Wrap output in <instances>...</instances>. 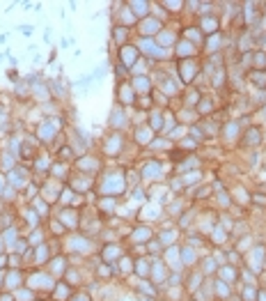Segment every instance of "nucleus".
Returning a JSON list of instances; mask_svg holds the SVG:
<instances>
[{"instance_id": "nucleus-10", "label": "nucleus", "mask_w": 266, "mask_h": 301, "mask_svg": "<svg viewBox=\"0 0 266 301\" xmlns=\"http://www.w3.org/2000/svg\"><path fill=\"white\" fill-rule=\"evenodd\" d=\"M207 46H204V51H207V56H216V53L223 51V44H225V37H223L221 32L211 34V37H207Z\"/></svg>"}, {"instance_id": "nucleus-24", "label": "nucleus", "mask_w": 266, "mask_h": 301, "mask_svg": "<svg viewBox=\"0 0 266 301\" xmlns=\"http://www.w3.org/2000/svg\"><path fill=\"white\" fill-rule=\"evenodd\" d=\"M124 124H126V120H124V113H122V106L113 108V110H110V126H115V129L119 131Z\"/></svg>"}, {"instance_id": "nucleus-36", "label": "nucleus", "mask_w": 266, "mask_h": 301, "mask_svg": "<svg viewBox=\"0 0 266 301\" xmlns=\"http://www.w3.org/2000/svg\"><path fill=\"white\" fill-rule=\"evenodd\" d=\"M253 202L262 204V207H264V210H266V196H260V194H255V196H253Z\"/></svg>"}, {"instance_id": "nucleus-18", "label": "nucleus", "mask_w": 266, "mask_h": 301, "mask_svg": "<svg viewBox=\"0 0 266 301\" xmlns=\"http://www.w3.org/2000/svg\"><path fill=\"white\" fill-rule=\"evenodd\" d=\"M184 40L191 42L193 46H198V48H200V46L204 44V40H207V37L202 34V30H200V28H188L186 32H184Z\"/></svg>"}, {"instance_id": "nucleus-19", "label": "nucleus", "mask_w": 266, "mask_h": 301, "mask_svg": "<svg viewBox=\"0 0 266 301\" xmlns=\"http://www.w3.org/2000/svg\"><path fill=\"white\" fill-rule=\"evenodd\" d=\"M129 34H131V28L115 26V28H113V42L117 46H124V44H129Z\"/></svg>"}, {"instance_id": "nucleus-4", "label": "nucleus", "mask_w": 266, "mask_h": 301, "mask_svg": "<svg viewBox=\"0 0 266 301\" xmlns=\"http://www.w3.org/2000/svg\"><path fill=\"white\" fill-rule=\"evenodd\" d=\"M138 58H140V51H138V46L136 44H124V46H119V64H124L126 69H133L138 64Z\"/></svg>"}, {"instance_id": "nucleus-1", "label": "nucleus", "mask_w": 266, "mask_h": 301, "mask_svg": "<svg viewBox=\"0 0 266 301\" xmlns=\"http://www.w3.org/2000/svg\"><path fill=\"white\" fill-rule=\"evenodd\" d=\"M163 28H165V23L161 21L159 16H154V14H149L147 18L138 21V26H136V30L140 32V37H152V40H156Z\"/></svg>"}, {"instance_id": "nucleus-32", "label": "nucleus", "mask_w": 266, "mask_h": 301, "mask_svg": "<svg viewBox=\"0 0 266 301\" xmlns=\"http://www.w3.org/2000/svg\"><path fill=\"white\" fill-rule=\"evenodd\" d=\"M16 299L18 301H34V292L30 290V288H25V290L16 292Z\"/></svg>"}, {"instance_id": "nucleus-17", "label": "nucleus", "mask_w": 266, "mask_h": 301, "mask_svg": "<svg viewBox=\"0 0 266 301\" xmlns=\"http://www.w3.org/2000/svg\"><path fill=\"white\" fill-rule=\"evenodd\" d=\"M179 253H181V264H184V267H188V269L195 267L198 256H195V248H193V246H184V248H179Z\"/></svg>"}, {"instance_id": "nucleus-8", "label": "nucleus", "mask_w": 266, "mask_h": 301, "mask_svg": "<svg viewBox=\"0 0 266 301\" xmlns=\"http://www.w3.org/2000/svg\"><path fill=\"white\" fill-rule=\"evenodd\" d=\"M76 166H78V170H80V175H90V177H94L96 172H99V159L96 156H83V159H78L76 161Z\"/></svg>"}, {"instance_id": "nucleus-6", "label": "nucleus", "mask_w": 266, "mask_h": 301, "mask_svg": "<svg viewBox=\"0 0 266 301\" xmlns=\"http://www.w3.org/2000/svg\"><path fill=\"white\" fill-rule=\"evenodd\" d=\"M138 92L133 90L131 80H119L117 86V99H119V106H129V104H136Z\"/></svg>"}, {"instance_id": "nucleus-34", "label": "nucleus", "mask_w": 266, "mask_h": 301, "mask_svg": "<svg viewBox=\"0 0 266 301\" xmlns=\"http://www.w3.org/2000/svg\"><path fill=\"white\" fill-rule=\"evenodd\" d=\"M18 32H21V34H25V37H30V34H32L34 32V28H32V26H18Z\"/></svg>"}, {"instance_id": "nucleus-31", "label": "nucleus", "mask_w": 266, "mask_h": 301, "mask_svg": "<svg viewBox=\"0 0 266 301\" xmlns=\"http://www.w3.org/2000/svg\"><path fill=\"white\" fill-rule=\"evenodd\" d=\"M34 207H37V210H34V212H37V216H44V218L48 216V204H46L44 200L37 198V200H34Z\"/></svg>"}, {"instance_id": "nucleus-20", "label": "nucleus", "mask_w": 266, "mask_h": 301, "mask_svg": "<svg viewBox=\"0 0 266 301\" xmlns=\"http://www.w3.org/2000/svg\"><path fill=\"white\" fill-rule=\"evenodd\" d=\"M218 262H216V258L214 256H207V258H202V267H200V272L204 274V276H214V274H218Z\"/></svg>"}, {"instance_id": "nucleus-26", "label": "nucleus", "mask_w": 266, "mask_h": 301, "mask_svg": "<svg viewBox=\"0 0 266 301\" xmlns=\"http://www.w3.org/2000/svg\"><path fill=\"white\" fill-rule=\"evenodd\" d=\"M214 288H216V296H218V299H227V296L232 294V290H230V283H225V280H221V278L214 280Z\"/></svg>"}, {"instance_id": "nucleus-38", "label": "nucleus", "mask_w": 266, "mask_h": 301, "mask_svg": "<svg viewBox=\"0 0 266 301\" xmlns=\"http://www.w3.org/2000/svg\"><path fill=\"white\" fill-rule=\"evenodd\" d=\"M257 301H266V288L257 290Z\"/></svg>"}, {"instance_id": "nucleus-13", "label": "nucleus", "mask_w": 266, "mask_h": 301, "mask_svg": "<svg viewBox=\"0 0 266 301\" xmlns=\"http://www.w3.org/2000/svg\"><path fill=\"white\" fill-rule=\"evenodd\" d=\"M122 256H124V250L119 248L117 244H106V246H103V250H101V258L106 260V264H115V260L122 258Z\"/></svg>"}, {"instance_id": "nucleus-28", "label": "nucleus", "mask_w": 266, "mask_h": 301, "mask_svg": "<svg viewBox=\"0 0 266 301\" xmlns=\"http://www.w3.org/2000/svg\"><path fill=\"white\" fill-rule=\"evenodd\" d=\"M257 290H260V288L244 285V290H241V299H244V301H257Z\"/></svg>"}, {"instance_id": "nucleus-14", "label": "nucleus", "mask_w": 266, "mask_h": 301, "mask_svg": "<svg viewBox=\"0 0 266 301\" xmlns=\"http://www.w3.org/2000/svg\"><path fill=\"white\" fill-rule=\"evenodd\" d=\"M152 262H149L147 258H138V260L133 262V274H138L140 278H149V276H152Z\"/></svg>"}, {"instance_id": "nucleus-33", "label": "nucleus", "mask_w": 266, "mask_h": 301, "mask_svg": "<svg viewBox=\"0 0 266 301\" xmlns=\"http://www.w3.org/2000/svg\"><path fill=\"white\" fill-rule=\"evenodd\" d=\"M18 280H21V272H11L9 274V290H14V288H16Z\"/></svg>"}, {"instance_id": "nucleus-15", "label": "nucleus", "mask_w": 266, "mask_h": 301, "mask_svg": "<svg viewBox=\"0 0 266 301\" xmlns=\"http://www.w3.org/2000/svg\"><path fill=\"white\" fill-rule=\"evenodd\" d=\"M218 276H221V280L225 278V283H237L239 280V269L234 267V264H221L218 267Z\"/></svg>"}, {"instance_id": "nucleus-39", "label": "nucleus", "mask_w": 266, "mask_h": 301, "mask_svg": "<svg viewBox=\"0 0 266 301\" xmlns=\"http://www.w3.org/2000/svg\"><path fill=\"white\" fill-rule=\"evenodd\" d=\"M99 16H101V12H92V14H90V21H96Z\"/></svg>"}, {"instance_id": "nucleus-37", "label": "nucleus", "mask_w": 266, "mask_h": 301, "mask_svg": "<svg viewBox=\"0 0 266 301\" xmlns=\"http://www.w3.org/2000/svg\"><path fill=\"white\" fill-rule=\"evenodd\" d=\"M71 44H74V40H71V37H60V48H69Z\"/></svg>"}, {"instance_id": "nucleus-23", "label": "nucleus", "mask_w": 266, "mask_h": 301, "mask_svg": "<svg viewBox=\"0 0 266 301\" xmlns=\"http://www.w3.org/2000/svg\"><path fill=\"white\" fill-rule=\"evenodd\" d=\"M152 237H154V230H152V228H147V226H138L136 232L131 234V239H133V242H145V244H147Z\"/></svg>"}, {"instance_id": "nucleus-9", "label": "nucleus", "mask_w": 266, "mask_h": 301, "mask_svg": "<svg viewBox=\"0 0 266 301\" xmlns=\"http://www.w3.org/2000/svg\"><path fill=\"white\" fill-rule=\"evenodd\" d=\"M175 53H177V60H191V58L198 53V46H193L191 42H186V40H179L175 46Z\"/></svg>"}, {"instance_id": "nucleus-3", "label": "nucleus", "mask_w": 266, "mask_h": 301, "mask_svg": "<svg viewBox=\"0 0 266 301\" xmlns=\"http://www.w3.org/2000/svg\"><path fill=\"white\" fill-rule=\"evenodd\" d=\"M198 74H200V64L195 58H191V60H179V78L181 83H186L188 88L198 80Z\"/></svg>"}, {"instance_id": "nucleus-11", "label": "nucleus", "mask_w": 266, "mask_h": 301, "mask_svg": "<svg viewBox=\"0 0 266 301\" xmlns=\"http://www.w3.org/2000/svg\"><path fill=\"white\" fill-rule=\"evenodd\" d=\"M122 142H124L122 134H119V131H115V134H110V136H108V145L103 148V152H106L108 156H113V154H119V152H122Z\"/></svg>"}, {"instance_id": "nucleus-40", "label": "nucleus", "mask_w": 266, "mask_h": 301, "mask_svg": "<svg viewBox=\"0 0 266 301\" xmlns=\"http://www.w3.org/2000/svg\"><path fill=\"white\" fill-rule=\"evenodd\" d=\"M0 301H14V299H11V294H0Z\"/></svg>"}, {"instance_id": "nucleus-12", "label": "nucleus", "mask_w": 266, "mask_h": 301, "mask_svg": "<svg viewBox=\"0 0 266 301\" xmlns=\"http://www.w3.org/2000/svg\"><path fill=\"white\" fill-rule=\"evenodd\" d=\"M244 145L246 148H257V145H262L264 142V136H262V129L260 126H250L248 131L244 134Z\"/></svg>"}, {"instance_id": "nucleus-5", "label": "nucleus", "mask_w": 266, "mask_h": 301, "mask_svg": "<svg viewBox=\"0 0 266 301\" xmlns=\"http://www.w3.org/2000/svg\"><path fill=\"white\" fill-rule=\"evenodd\" d=\"M198 28L202 30L204 37H211V34L221 32V18L216 16V14H207V16H200Z\"/></svg>"}, {"instance_id": "nucleus-16", "label": "nucleus", "mask_w": 266, "mask_h": 301, "mask_svg": "<svg viewBox=\"0 0 266 301\" xmlns=\"http://www.w3.org/2000/svg\"><path fill=\"white\" fill-rule=\"evenodd\" d=\"M223 138H227V140H234V138L241 136V122L239 120H230L225 126H223Z\"/></svg>"}, {"instance_id": "nucleus-27", "label": "nucleus", "mask_w": 266, "mask_h": 301, "mask_svg": "<svg viewBox=\"0 0 266 301\" xmlns=\"http://www.w3.org/2000/svg\"><path fill=\"white\" fill-rule=\"evenodd\" d=\"M184 97H186V102H184V104H186V106H191V108H195V106H198V102L202 99V97H200V90H195V86L188 88Z\"/></svg>"}, {"instance_id": "nucleus-29", "label": "nucleus", "mask_w": 266, "mask_h": 301, "mask_svg": "<svg viewBox=\"0 0 266 301\" xmlns=\"http://www.w3.org/2000/svg\"><path fill=\"white\" fill-rule=\"evenodd\" d=\"M53 294L60 296V299H69V296L74 294V292H71V290L67 288V283H57L55 288H53Z\"/></svg>"}, {"instance_id": "nucleus-41", "label": "nucleus", "mask_w": 266, "mask_h": 301, "mask_svg": "<svg viewBox=\"0 0 266 301\" xmlns=\"http://www.w3.org/2000/svg\"><path fill=\"white\" fill-rule=\"evenodd\" d=\"M140 301H154V296H145V294H142V296H140Z\"/></svg>"}, {"instance_id": "nucleus-35", "label": "nucleus", "mask_w": 266, "mask_h": 301, "mask_svg": "<svg viewBox=\"0 0 266 301\" xmlns=\"http://www.w3.org/2000/svg\"><path fill=\"white\" fill-rule=\"evenodd\" d=\"M69 301H90V296H87L85 292H78V294H71V296H69Z\"/></svg>"}, {"instance_id": "nucleus-2", "label": "nucleus", "mask_w": 266, "mask_h": 301, "mask_svg": "<svg viewBox=\"0 0 266 301\" xmlns=\"http://www.w3.org/2000/svg\"><path fill=\"white\" fill-rule=\"evenodd\" d=\"M248 269H253L255 274L266 272V244H255L248 250Z\"/></svg>"}, {"instance_id": "nucleus-25", "label": "nucleus", "mask_w": 266, "mask_h": 301, "mask_svg": "<svg viewBox=\"0 0 266 301\" xmlns=\"http://www.w3.org/2000/svg\"><path fill=\"white\" fill-rule=\"evenodd\" d=\"M253 69L255 72H266V51H253Z\"/></svg>"}, {"instance_id": "nucleus-30", "label": "nucleus", "mask_w": 266, "mask_h": 301, "mask_svg": "<svg viewBox=\"0 0 266 301\" xmlns=\"http://www.w3.org/2000/svg\"><path fill=\"white\" fill-rule=\"evenodd\" d=\"M34 253H37V260H39L41 264L48 262V248H46V244H37L34 246Z\"/></svg>"}, {"instance_id": "nucleus-21", "label": "nucleus", "mask_w": 266, "mask_h": 301, "mask_svg": "<svg viewBox=\"0 0 266 301\" xmlns=\"http://www.w3.org/2000/svg\"><path fill=\"white\" fill-rule=\"evenodd\" d=\"M248 80L257 88V90H266V72H255V69H250Z\"/></svg>"}, {"instance_id": "nucleus-22", "label": "nucleus", "mask_w": 266, "mask_h": 301, "mask_svg": "<svg viewBox=\"0 0 266 301\" xmlns=\"http://www.w3.org/2000/svg\"><path fill=\"white\" fill-rule=\"evenodd\" d=\"M159 172H161V164L159 161H152V164H147L145 168H142V180H159Z\"/></svg>"}, {"instance_id": "nucleus-7", "label": "nucleus", "mask_w": 266, "mask_h": 301, "mask_svg": "<svg viewBox=\"0 0 266 301\" xmlns=\"http://www.w3.org/2000/svg\"><path fill=\"white\" fill-rule=\"evenodd\" d=\"M126 7H129L136 21H142L152 14V2H147V0H131V2H126Z\"/></svg>"}]
</instances>
